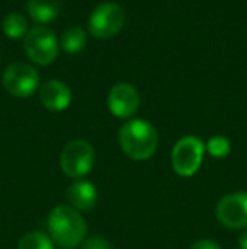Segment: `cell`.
I'll use <instances>...</instances> for the list:
<instances>
[{
	"mask_svg": "<svg viewBox=\"0 0 247 249\" xmlns=\"http://www.w3.org/2000/svg\"><path fill=\"white\" fill-rule=\"evenodd\" d=\"M139 102H141V99H139L137 90L129 83H117L115 87H112L109 99H107L109 110L115 117L120 119L132 117L137 112Z\"/></svg>",
	"mask_w": 247,
	"mask_h": 249,
	"instance_id": "obj_9",
	"label": "cell"
},
{
	"mask_svg": "<svg viewBox=\"0 0 247 249\" xmlns=\"http://www.w3.org/2000/svg\"><path fill=\"white\" fill-rule=\"evenodd\" d=\"M2 29H3V33H5V36L12 37V39H17V37H22L27 34V20H26V17L20 16V14L12 12L3 19Z\"/></svg>",
	"mask_w": 247,
	"mask_h": 249,
	"instance_id": "obj_14",
	"label": "cell"
},
{
	"mask_svg": "<svg viewBox=\"0 0 247 249\" xmlns=\"http://www.w3.org/2000/svg\"><path fill=\"white\" fill-rule=\"evenodd\" d=\"M83 249H112L110 241H107L102 236H93L83 241Z\"/></svg>",
	"mask_w": 247,
	"mask_h": 249,
	"instance_id": "obj_17",
	"label": "cell"
},
{
	"mask_svg": "<svg viewBox=\"0 0 247 249\" xmlns=\"http://www.w3.org/2000/svg\"><path fill=\"white\" fill-rule=\"evenodd\" d=\"M24 48L36 65L48 66L58 56V41L51 29L44 26H36L24 36Z\"/></svg>",
	"mask_w": 247,
	"mask_h": 249,
	"instance_id": "obj_5",
	"label": "cell"
},
{
	"mask_svg": "<svg viewBox=\"0 0 247 249\" xmlns=\"http://www.w3.org/2000/svg\"><path fill=\"white\" fill-rule=\"evenodd\" d=\"M119 144L125 156L135 161H144L156 153L158 132L149 122L142 119H132L120 127Z\"/></svg>",
	"mask_w": 247,
	"mask_h": 249,
	"instance_id": "obj_2",
	"label": "cell"
},
{
	"mask_svg": "<svg viewBox=\"0 0 247 249\" xmlns=\"http://www.w3.org/2000/svg\"><path fill=\"white\" fill-rule=\"evenodd\" d=\"M190 249H222V248L210 239H200V241H197V243L191 244Z\"/></svg>",
	"mask_w": 247,
	"mask_h": 249,
	"instance_id": "obj_18",
	"label": "cell"
},
{
	"mask_svg": "<svg viewBox=\"0 0 247 249\" xmlns=\"http://www.w3.org/2000/svg\"><path fill=\"white\" fill-rule=\"evenodd\" d=\"M215 215L222 226L229 229L247 227V192L229 194L218 200Z\"/></svg>",
	"mask_w": 247,
	"mask_h": 249,
	"instance_id": "obj_8",
	"label": "cell"
},
{
	"mask_svg": "<svg viewBox=\"0 0 247 249\" xmlns=\"http://www.w3.org/2000/svg\"><path fill=\"white\" fill-rule=\"evenodd\" d=\"M27 10L36 22L46 24L58 17L61 10V0H29Z\"/></svg>",
	"mask_w": 247,
	"mask_h": 249,
	"instance_id": "obj_12",
	"label": "cell"
},
{
	"mask_svg": "<svg viewBox=\"0 0 247 249\" xmlns=\"http://www.w3.org/2000/svg\"><path fill=\"white\" fill-rule=\"evenodd\" d=\"M205 144L197 136H185L175 144L171 151V164L176 175L183 178L193 177L201 166Z\"/></svg>",
	"mask_w": 247,
	"mask_h": 249,
	"instance_id": "obj_4",
	"label": "cell"
},
{
	"mask_svg": "<svg viewBox=\"0 0 247 249\" xmlns=\"http://www.w3.org/2000/svg\"><path fill=\"white\" fill-rule=\"evenodd\" d=\"M41 102L48 110L61 112L71 104V90L60 80H49L41 87Z\"/></svg>",
	"mask_w": 247,
	"mask_h": 249,
	"instance_id": "obj_10",
	"label": "cell"
},
{
	"mask_svg": "<svg viewBox=\"0 0 247 249\" xmlns=\"http://www.w3.org/2000/svg\"><path fill=\"white\" fill-rule=\"evenodd\" d=\"M207 151L210 156L214 158H225L231 153V141L224 136H214V138L208 139L207 142Z\"/></svg>",
	"mask_w": 247,
	"mask_h": 249,
	"instance_id": "obj_16",
	"label": "cell"
},
{
	"mask_svg": "<svg viewBox=\"0 0 247 249\" xmlns=\"http://www.w3.org/2000/svg\"><path fill=\"white\" fill-rule=\"evenodd\" d=\"M17 249H54V243L49 236L43 232H27L17 243Z\"/></svg>",
	"mask_w": 247,
	"mask_h": 249,
	"instance_id": "obj_15",
	"label": "cell"
},
{
	"mask_svg": "<svg viewBox=\"0 0 247 249\" xmlns=\"http://www.w3.org/2000/svg\"><path fill=\"white\" fill-rule=\"evenodd\" d=\"M95 164V149L85 139H73L63 148L60 166L66 177L73 180L86 177Z\"/></svg>",
	"mask_w": 247,
	"mask_h": 249,
	"instance_id": "obj_3",
	"label": "cell"
},
{
	"mask_svg": "<svg viewBox=\"0 0 247 249\" xmlns=\"http://www.w3.org/2000/svg\"><path fill=\"white\" fill-rule=\"evenodd\" d=\"M48 231L54 244L66 249L83 244L86 237V224L78 210L69 205H58L48 215Z\"/></svg>",
	"mask_w": 247,
	"mask_h": 249,
	"instance_id": "obj_1",
	"label": "cell"
},
{
	"mask_svg": "<svg viewBox=\"0 0 247 249\" xmlns=\"http://www.w3.org/2000/svg\"><path fill=\"white\" fill-rule=\"evenodd\" d=\"M63 50L68 54H76L85 48L86 44V34L82 27H71V29L65 31L61 36Z\"/></svg>",
	"mask_w": 247,
	"mask_h": 249,
	"instance_id": "obj_13",
	"label": "cell"
},
{
	"mask_svg": "<svg viewBox=\"0 0 247 249\" xmlns=\"http://www.w3.org/2000/svg\"><path fill=\"white\" fill-rule=\"evenodd\" d=\"M124 20L125 14L122 7L119 3L105 2L92 12L88 20V29L95 37L109 39L122 29Z\"/></svg>",
	"mask_w": 247,
	"mask_h": 249,
	"instance_id": "obj_6",
	"label": "cell"
},
{
	"mask_svg": "<svg viewBox=\"0 0 247 249\" xmlns=\"http://www.w3.org/2000/svg\"><path fill=\"white\" fill-rule=\"evenodd\" d=\"M239 248L247 249V229L241 234V236H239Z\"/></svg>",
	"mask_w": 247,
	"mask_h": 249,
	"instance_id": "obj_19",
	"label": "cell"
},
{
	"mask_svg": "<svg viewBox=\"0 0 247 249\" xmlns=\"http://www.w3.org/2000/svg\"><path fill=\"white\" fill-rule=\"evenodd\" d=\"M66 198H68L71 209L78 210V212H86L95 207L99 195H97V188L90 181L76 180L66 190Z\"/></svg>",
	"mask_w": 247,
	"mask_h": 249,
	"instance_id": "obj_11",
	"label": "cell"
},
{
	"mask_svg": "<svg viewBox=\"0 0 247 249\" xmlns=\"http://www.w3.org/2000/svg\"><path fill=\"white\" fill-rule=\"evenodd\" d=\"M3 89L14 97H29L39 87V75L31 65L26 63H12L3 73Z\"/></svg>",
	"mask_w": 247,
	"mask_h": 249,
	"instance_id": "obj_7",
	"label": "cell"
}]
</instances>
